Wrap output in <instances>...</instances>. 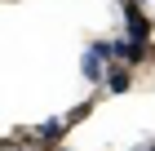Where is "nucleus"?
Instances as JSON below:
<instances>
[{
	"label": "nucleus",
	"mask_w": 155,
	"mask_h": 151,
	"mask_svg": "<svg viewBox=\"0 0 155 151\" xmlns=\"http://www.w3.org/2000/svg\"><path fill=\"white\" fill-rule=\"evenodd\" d=\"M120 5H124V27H129V40L146 45V40H151V18L142 13V0H120Z\"/></svg>",
	"instance_id": "f03ea898"
},
{
	"label": "nucleus",
	"mask_w": 155,
	"mask_h": 151,
	"mask_svg": "<svg viewBox=\"0 0 155 151\" xmlns=\"http://www.w3.org/2000/svg\"><path fill=\"white\" fill-rule=\"evenodd\" d=\"M67 129H71V125H67V120H49V125H40L36 129V133H31V142H36V147H53V142H58L62 138V133H67Z\"/></svg>",
	"instance_id": "20e7f679"
},
{
	"label": "nucleus",
	"mask_w": 155,
	"mask_h": 151,
	"mask_svg": "<svg viewBox=\"0 0 155 151\" xmlns=\"http://www.w3.org/2000/svg\"><path fill=\"white\" fill-rule=\"evenodd\" d=\"M102 84H107L111 93H124L133 84V67H124V62H120V67H107V76H102Z\"/></svg>",
	"instance_id": "39448f33"
},
{
	"label": "nucleus",
	"mask_w": 155,
	"mask_h": 151,
	"mask_svg": "<svg viewBox=\"0 0 155 151\" xmlns=\"http://www.w3.org/2000/svg\"><path fill=\"white\" fill-rule=\"evenodd\" d=\"M107 62H111V40H93V45L84 49V80L89 84H102V76H107Z\"/></svg>",
	"instance_id": "f257e3e1"
},
{
	"label": "nucleus",
	"mask_w": 155,
	"mask_h": 151,
	"mask_svg": "<svg viewBox=\"0 0 155 151\" xmlns=\"http://www.w3.org/2000/svg\"><path fill=\"white\" fill-rule=\"evenodd\" d=\"M111 58H120L124 67H137V62L146 58V45H137L129 36H124V40H111Z\"/></svg>",
	"instance_id": "7ed1b4c3"
}]
</instances>
